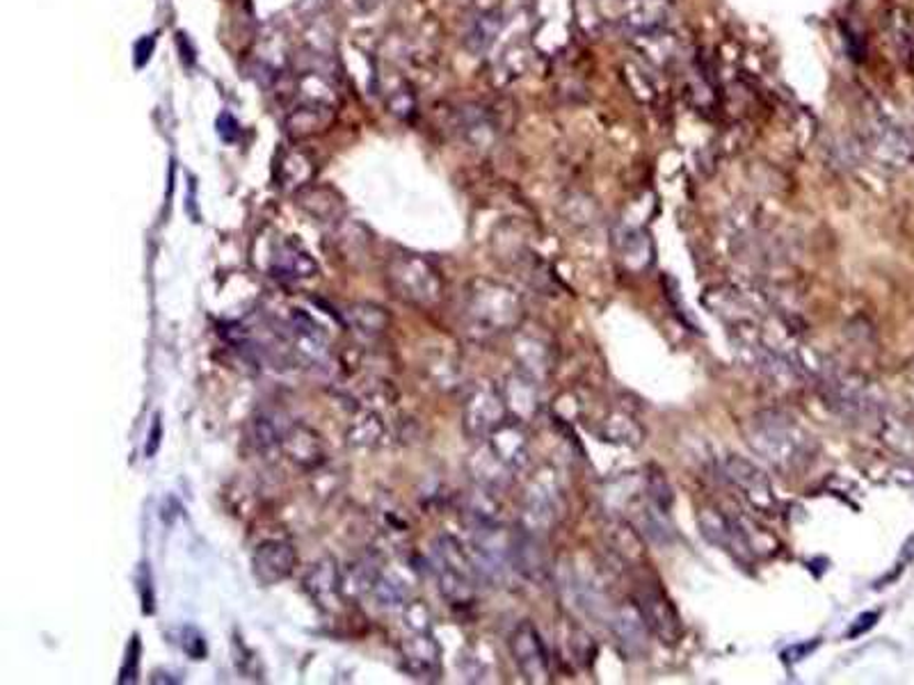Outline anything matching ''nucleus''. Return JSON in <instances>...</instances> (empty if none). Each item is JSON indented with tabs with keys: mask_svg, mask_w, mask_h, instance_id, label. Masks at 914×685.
<instances>
[{
	"mask_svg": "<svg viewBox=\"0 0 914 685\" xmlns=\"http://www.w3.org/2000/svg\"><path fill=\"white\" fill-rule=\"evenodd\" d=\"M745 439L764 462L779 473H798L816 452L814 437L785 411H759L750 418Z\"/></svg>",
	"mask_w": 914,
	"mask_h": 685,
	"instance_id": "nucleus-1",
	"label": "nucleus"
},
{
	"mask_svg": "<svg viewBox=\"0 0 914 685\" xmlns=\"http://www.w3.org/2000/svg\"><path fill=\"white\" fill-rule=\"evenodd\" d=\"M524 304L517 292L499 281H471L465 296L463 320L476 336H499L519 328Z\"/></svg>",
	"mask_w": 914,
	"mask_h": 685,
	"instance_id": "nucleus-2",
	"label": "nucleus"
},
{
	"mask_svg": "<svg viewBox=\"0 0 914 685\" xmlns=\"http://www.w3.org/2000/svg\"><path fill=\"white\" fill-rule=\"evenodd\" d=\"M384 281L391 296L414 309H433L444 296L439 270L431 260L410 251H396L386 260Z\"/></svg>",
	"mask_w": 914,
	"mask_h": 685,
	"instance_id": "nucleus-3",
	"label": "nucleus"
},
{
	"mask_svg": "<svg viewBox=\"0 0 914 685\" xmlns=\"http://www.w3.org/2000/svg\"><path fill=\"white\" fill-rule=\"evenodd\" d=\"M439 592L453 608H469L476 601L478 567L465 546L450 535H442L433 544Z\"/></svg>",
	"mask_w": 914,
	"mask_h": 685,
	"instance_id": "nucleus-4",
	"label": "nucleus"
},
{
	"mask_svg": "<svg viewBox=\"0 0 914 685\" xmlns=\"http://www.w3.org/2000/svg\"><path fill=\"white\" fill-rule=\"evenodd\" d=\"M510 418L503 390L495 384H476L463 405V428L469 439L485 441Z\"/></svg>",
	"mask_w": 914,
	"mask_h": 685,
	"instance_id": "nucleus-5",
	"label": "nucleus"
},
{
	"mask_svg": "<svg viewBox=\"0 0 914 685\" xmlns=\"http://www.w3.org/2000/svg\"><path fill=\"white\" fill-rule=\"evenodd\" d=\"M634 606L640 612L647 631L657 640L666 644H677L681 640V617L659 585H638Z\"/></svg>",
	"mask_w": 914,
	"mask_h": 685,
	"instance_id": "nucleus-6",
	"label": "nucleus"
},
{
	"mask_svg": "<svg viewBox=\"0 0 914 685\" xmlns=\"http://www.w3.org/2000/svg\"><path fill=\"white\" fill-rule=\"evenodd\" d=\"M723 471H725V478L738 489L741 496L747 501L750 507L762 514H773L777 510L773 484L757 464L745 460V457L730 454L723 462Z\"/></svg>",
	"mask_w": 914,
	"mask_h": 685,
	"instance_id": "nucleus-7",
	"label": "nucleus"
},
{
	"mask_svg": "<svg viewBox=\"0 0 914 685\" xmlns=\"http://www.w3.org/2000/svg\"><path fill=\"white\" fill-rule=\"evenodd\" d=\"M867 145L880 165L903 170L914 160V138L890 119H875L867 130Z\"/></svg>",
	"mask_w": 914,
	"mask_h": 685,
	"instance_id": "nucleus-8",
	"label": "nucleus"
},
{
	"mask_svg": "<svg viewBox=\"0 0 914 685\" xmlns=\"http://www.w3.org/2000/svg\"><path fill=\"white\" fill-rule=\"evenodd\" d=\"M510 654L519 670L529 683H549L551 681V665L546 646L540 638V631L531 622H521L510 633Z\"/></svg>",
	"mask_w": 914,
	"mask_h": 685,
	"instance_id": "nucleus-9",
	"label": "nucleus"
},
{
	"mask_svg": "<svg viewBox=\"0 0 914 685\" xmlns=\"http://www.w3.org/2000/svg\"><path fill=\"white\" fill-rule=\"evenodd\" d=\"M286 460L298 467L300 471H318L328 462V448H325L322 437L305 426V422H288L281 439V450Z\"/></svg>",
	"mask_w": 914,
	"mask_h": 685,
	"instance_id": "nucleus-10",
	"label": "nucleus"
},
{
	"mask_svg": "<svg viewBox=\"0 0 914 685\" xmlns=\"http://www.w3.org/2000/svg\"><path fill=\"white\" fill-rule=\"evenodd\" d=\"M298 565V553L286 539H266L252 553V574L261 585H277L286 580Z\"/></svg>",
	"mask_w": 914,
	"mask_h": 685,
	"instance_id": "nucleus-11",
	"label": "nucleus"
},
{
	"mask_svg": "<svg viewBox=\"0 0 914 685\" xmlns=\"http://www.w3.org/2000/svg\"><path fill=\"white\" fill-rule=\"evenodd\" d=\"M305 585V592L309 595V599H313V603L318 608H322L325 612H334L346 595H343V571L339 567V563L332 556H325L320 560H316L309 571L302 578Z\"/></svg>",
	"mask_w": 914,
	"mask_h": 685,
	"instance_id": "nucleus-12",
	"label": "nucleus"
},
{
	"mask_svg": "<svg viewBox=\"0 0 914 685\" xmlns=\"http://www.w3.org/2000/svg\"><path fill=\"white\" fill-rule=\"evenodd\" d=\"M401 656L405 670L418 681H437L442 674V649L433 638V631H407L401 642Z\"/></svg>",
	"mask_w": 914,
	"mask_h": 685,
	"instance_id": "nucleus-13",
	"label": "nucleus"
},
{
	"mask_svg": "<svg viewBox=\"0 0 914 685\" xmlns=\"http://www.w3.org/2000/svg\"><path fill=\"white\" fill-rule=\"evenodd\" d=\"M270 272L281 281H305L318 275V264L300 240L286 238L273 249Z\"/></svg>",
	"mask_w": 914,
	"mask_h": 685,
	"instance_id": "nucleus-14",
	"label": "nucleus"
},
{
	"mask_svg": "<svg viewBox=\"0 0 914 685\" xmlns=\"http://www.w3.org/2000/svg\"><path fill=\"white\" fill-rule=\"evenodd\" d=\"M499 460L514 473L529 464V439L521 420H506L499 430H495L485 439Z\"/></svg>",
	"mask_w": 914,
	"mask_h": 685,
	"instance_id": "nucleus-15",
	"label": "nucleus"
},
{
	"mask_svg": "<svg viewBox=\"0 0 914 685\" xmlns=\"http://www.w3.org/2000/svg\"><path fill=\"white\" fill-rule=\"evenodd\" d=\"M503 398H506V407L508 414L514 416V420H529L538 414V390H535V379L529 377L527 373H517L510 375L503 384Z\"/></svg>",
	"mask_w": 914,
	"mask_h": 685,
	"instance_id": "nucleus-16",
	"label": "nucleus"
},
{
	"mask_svg": "<svg viewBox=\"0 0 914 685\" xmlns=\"http://www.w3.org/2000/svg\"><path fill=\"white\" fill-rule=\"evenodd\" d=\"M346 322L357 336L378 339L389 330L391 315L375 302H354L346 309Z\"/></svg>",
	"mask_w": 914,
	"mask_h": 685,
	"instance_id": "nucleus-17",
	"label": "nucleus"
},
{
	"mask_svg": "<svg viewBox=\"0 0 914 685\" xmlns=\"http://www.w3.org/2000/svg\"><path fill=\"white\" fill-rule=\"evenodd\" d=\"M610 629H613L617 642L625 646L627 654H642L647 627H645L642 617H640V612L636 610L634 603L629 608H617L613 612Z\"/></svg>",
	"mask_w": 914,
	"mask_h": 685,
	"instance_id": "nucleus-18",
	"label": "nucleus"
},
{
	"mask_svg": "<svg viewBox=\"0 0 914 685\" xmlns=\"http://www.w3.org/2000/svg\"><path fill=\"white\" fill-rule=\"evenodd\" d=\"M382 574H384L382 563L375 556H366L362 560L348 565V569L343 571V595L352 599H362V597L373 595Z\"/></svg>",
	"mask_w": 914,
	"mask_h": 685,
	"instance_id": "nucleus-19",
	"label": "nucleus"
},
{
	"mask_svg": "<svg viewBox=\"0 0 914 685\" xmlns=\"http://www.w3.org/2000/svg\"><path fill=\"white\" fill-rule=\"evenodd\" d=\"M288 332H290V341L298 350L307 352V354H320L328 345V334L320 328V324L305 313L302 309H293L288 315Z\"/></svg>",
	"mask_w": 914,
	"mask_h": 685,
	"instance_id": "nucleus-20",
	"label": "nucleus"
},
{
	"mask_svg": "<svg viewBox=\"0 0 914 685\" xmlns=\"http://www.w3.org/2000/svg\"><path fill=\"white\" fill-rule=\"evenodd\" d=\"M386 437L384 420L373 409H359L346 428V441L354 448H378Z\"/></svg>",
	"mask_w": 914,
	"mask_h": 685,
	"instance_id": "nucleus-21",
	"label": "nucleus"
},
{
	"mask_svg": "<svg viewBox=\"0 0 914 685\" xmlns=\"http://www.w3.org/2000/svg\"><path fill=\"white\" fill-rule=\"evenodd\" d=\"M284 430H286V426H281V422H279L275 416L261 411V414H256V416L249 420L247 437H249V443H252L258 452L268 454V452H277V450H281Z\"/></svg>",
	"mask_w": 914,
	"mask_h": 685,
	"instance_id": "nucleus-22",
	"label": "nucleus"
},
{
	"mask_svg": "<svg viewBox=\"0 0 914 685\" xmlns=\"http://www.w3.org/2000/svg\"><path fill=\"white\" fill-rule=\"evenodd\" d=\"M606 437L613 443L638 446L642 441V430L629 414H613L606 420Z\"/></svg>",
	"mask_w": 914,
	"mask_h": 685,
	"instance_id": "nucleus-23",
	"label": "nucleus"
},
{
	"mask_svg": "<svg viewBox=\"0 0 914 685\" xmlns=\"http://www.w3.org/2000/svg\"><path fill=\"white\" fill-rule=\"evenodd\" d=\"M179 646L190 661H204L206 659V640L194 627H183L179 631Z\"/></svg>",
	"mask_w": 914,
	"mask_h": 685,
	"instance_id": "nucleus-24",
	"label": "nucleus"
},
{
	"mask_svg": "<svg viewBox=\"0 0 914 685\" xmlns=\"http://www.w3.org/2000/svg\"><path fill=\"white\" fill-rule=\"evenodd\" d=\"M138 667H140V638L136 635L130 640L128 646V654H126V665L121 672V683H136L138 681Z\"/></svg>",
	"mask_w": 914,
	"mask_h": 685,
	"instance_id": "nucleus-25",
	"label": "nucleus"
},
{
	"mask_svg": "<svg viewBox=\"0 0 914 685\" xmlns=\"http://www.w3.org/2000/svg\"><path fill=\"white\" fill-rule=\"evenodd\" d=\"M158 443H160V418L156 416V422H153V430H151V446L147 448V454H153V452L158 450Z\"/></svg>",
	"mask_w": 914,
	"mask_h": 685,
	"instance_id": "nucleus-26",
	"label": "nucleus"
}]
</instances>
